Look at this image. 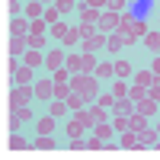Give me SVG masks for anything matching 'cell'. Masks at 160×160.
I'll list each match as a JSON object with an SVG mask.
<instances>
[{
  "mask_svg": "<svg viewBox=\"0 0 160 160\" xmlns=\"http://www.w3.org/2000/svg\"><path fill=\"white\" fill-rule=\"evenodd\" d=\"M144 96H148V90H144V87H135V90H128V99H131V102H138V99H144Z\"/></svg>",
  "mask_w": 160,
  "mask_h": 160,
  "instance_id": "obj_22",
  "label": "cell"
},
{
  "mask_svg": "<svg viewBox=\"0 0 160 160\" xmlns=\"http://www.w3.org/2000/svg\"><path fill=\"white\" fill-rule=\"evenodd\" d=\"M74 3H71V0H58V13H68Z\"/></svg>",
  "mask_w": 160,
  "mask_h": 160,
  "instance_id": "obj_41",
  "label": "cell"
},
{
  "mask_svg": "<svg viewBox=\"0 0 160 160\" xmlns=\"http://www.w3.org/2000/svg\"><path fill=\"white\" fill-rule=\"evenodd\" d=\"M90 118H93V122H96V125H99V122H106V112H102V106H96V109L90 112Z\"/></svg>",
  "mask_w": 160,
  "mask_h": 160,
  "instance_id": "obj_28",
  "label": "cell"
},
{
  "mask_svg": "<svg viewBox=\"0 0 160 160\" xmlns=\"http://www.w3.org/2000/svg\"><path fill=\"white\" fill-rule=\"evenodd\" d=\"M83 96H80V93H71V96H68V106H71V109H83Z\"/></svg>",
  "mask_w": 160,
  "mask_h": 160,
  "instance_id": "obj_19",
  "label": "cell"
},
{
  "mask_svg": "<svg viewBox=\"0 0 160 160\" xmlns=\"http://www.w3.org/2000/svg\"><path fill=\"white\" fill-rule=\"evenodd\" d=\"M68 112V99H55L51 102V115H64Z\"/></svg>",
  "mask_w": 160,
  "mask_h": 160,
  "instance_id": "obj_16",
  "label": "cell"
},
{
  "mask_svg": "<svg viewBox=\"0 0 160 160\" xmlns=\"http://www.w3.org/2000/svg\"><path fill=\"white\" fill-rule=\"evenodd\" d=\"M71 93H74V90L64 83V80H55V99H68Z\"/></svg>",
  "mask_w": 160,
  "mask_h": 160,
  "instance_id": "obj_10",
  "label": "cell"
},
{
  "mask_svg": "<svg viewBox=\"0 0 160 160\" xmlns=\"http://www.w3.org/2000/svg\"><path fill=\"white\" fill-rule=\"evenodd\" d=\"M122 148H141V141H138V131H128V135L122 138Z\"/></svg>",
  "mask_w": 160,
  "mask_h": 160,
  "instance_id": "obj_14",
  "label": "cell"
},
{
  "mask_svg": "<svg viewBox=\"0 0 160 160\" xmlns=\"http://www.w3.org/2000/svg\"><path fill=\"white\" fill-rule=\"evenodd\" d=\"M35 148H55V141H51L48 135H42V138H38V141H35Z\"/></svg>",
  "mask_w": 160,
  "mask_h": 160,
  "instance_id": "obj_35",
  "label": "cell"
},
{
  "mask_svg": "<svg viewBox=\"0 0 160 160\" xmlns=\"http://www.w3.org/2000/svg\"><path fill=\"white\" fill-rule=\"evenodd\" d=\"M148 96H151V99H154V102H160V83H154V87H151V90H148Z\"/></svg>",
  "mask_w": 160,
  "mask_h": 160,
  "instance_id": "obj_36",
  "label": "cell"
},
{
  "mask_svg": "<svg viewBox=\"0 0 160 160\" xmlns=\"http://www.w3.org/2000/svg\"><path fill=\"white\" fill-rule=\"evenodd\" d=\"M138 141H141V148H148V144H157V131H151V128L138 131Z\"/></svg>",
  "mask_w": 160,
  "mask_h": 160,
  "instance_id": "obj_9",
  "label": "cell"
},
{
  "mask_svg": "<svg viewBox=\"0 0 160 160\" xmlns=\"http://www.w3.org/2000/svg\"><path fill=\"white\" fill-rule=\"evenodd\" d=\"M151 71H154V74H160V58H157V61L151 64Z\"/></svg>",
  "mask_w": 160,
  "mask_h": 160,
  "instance_id": "obj_45",
  "label": "cell"
},
{
  "mask_svg": "<svg viewBox=\"0 0 160 160\" xmlns=\"http://www.w3.org/2000/svg\"><path fill=\"white\" fill-rule=\"evenodd\" d=\"M26 10H29V16H32V19H38V13H42V7H38V0H32V3L26 7Z\"/></svg>",
  "mask_w": 160,
  "mask_h": 160,
  "instance_id": "obj_33",
  "label": "cell"
},
{
  "mask_svg": "<svg viewBox=\"0 0 160 160\" xmlns=\"http://www.w3.org/2000/svg\"><path fill=\"white\" fill-rule=\"evenodd\" d=\"M45 42H42V35H29V48H42Z\"/></svg>",
  "mask_w": 160,
  "mask_h": 160,
  "instance_id": "obj_37",
  "label": "cell"
},
{
  "mask_svg": "<svg viewBox=\"0 0 160 160\" xmlns=\"http://www.w3.org/2000/svg\"><path fill=\"white\" fill-rule=\"evenodd\" d=\"M45 64L51 71H61V64H64V51H51V55L45 58Z\"/></svg>",
  "mask_w": 160,
  "mask_h": 160,
  "instance_id": "obj_7",
  "label": "cell"
},
{
  "mask_svg": "<svg viewBox=\"0 0 160 160\" xmlns=\"http://www.w3.org/2000/svg\"><path fill=\"white\" fill-rule=\"evenodd\" d=\"M80 35H83V38H93V26H80Z\"/></svg>",
  "mask_w": 160,
  "mask_h": 160,
  "instance_id": "obj_43",
  "label": "cell"
},
{
  "mask_svg": "<svg viewBox=\"0 0 160 160\" xmlns=\"http://www.w3.org/2000/svg\"><path fill=\"white\" fill-rule=\"evenodd\" d=\"M29 29H32V35H42V29H45V19H32V26H29Z\"/></svg>",
  "mask_w": 160,
  "mask_h": 160,
  "instance_id": "obj_31",
  "label": "cell"
},
{
  "mask_svg": "<svg viewBox=\"0 0 160 160\" xmlns=\"http://www.w3.org/2000/svg\"><path fill=\"white\" fill-rule=\"evenodd\" d=\"M29 99H32V90H29V87H19V90H13V109L26 106Z\"/></svg>",
  "mask_w": 160,
  "mask_h": 160,
  "instance_id": "obj_3",
  "label": "cell"
},
{
  "mask_svg": "<svg viewBox=\"0 0 160 160\" xmlns=\"http://www.w3.org/2000/svg\"><path fill=\"white\" fill-rule=\"evenodd\" d=\"M148 125H144V115L141 112H131L128 115V131H144Z\"/></svg>",
  "mask_w": 160,
  "mask_h": 160,
  "instance_id": "obj_6",
  "label": "cell"
},
{
  "mask_svg": "<svg viewBox=\"0 0 160 160\" xmlns=\"http://www.w3.org/2000/svg\"><path fill=\"white\" fill-rule=\"evenodd\" d=\"M99 19H102V16H99V13L93 10V7H90V10L83 13V22H87V26H90V22H99Z\"/></svg>",
  "mask_w": 160,
  "mask_h": 160,
  "instance_id": "obj_26",
  "label": "cell"
},
{
  "mask_svg": "<svg viewBox=\"0 0 160 160\" xmlns=\"http://www.w3.org/2000/svg\"><path fill=\"white\" fill-rule=\"evenodd\" d=\"M87 3H90L93 10H99V7H106V0H87Z\"/></svg>",
  "mask_w": 160,
  "mask_h": 160,
  "instance_id": "obj_44",
  "label": "cell"
},
{
  "mask_svg": "<svg viewBox=\"0 0 160 160\" xmlns=\"http://www.w3.org/2000/svg\"><path fill=\"white\" fill-rule=\"evenodd\" d=\"M151 0H135V7H131V16H135V19H144V16H148V13H151Z\"/></svg>",
  "mask_w": 160,
  "mask_h": 160,
  "instance_id": "obj_4",
  "label": "cell"
},
{
  "mask_svg": "<svg viewBox=\"0 0 160 160\" xmlns=\"http://www.w3.org/2000/svg\"><path fill=\"white\" fill-rule=\"evenodd\" d=\"M45 22H58V7H55V10H48V13H45Z\"/></svg>",
  "mask_w": 160,
  "mask_h": 160,
  "instance_id": "obj_40",
  "label": "cell"
},
{
  "mask_svg": "<svg viewBox=\"0 0 160 160\" xmlns=\"http://www.w3.org/2000/svg\"><path fill=\"white\" fill-rule=\"evenodd\" d=\"M125 42H128L125 35H109V38H106V45H109V48H122Z\"/></svg>",
  "mask_w": 160,
  "mask_h": 160,
  "instance_id": "obj_21",
  "label": "cell"
},
{
  "mask_svg": "<svg viewBox=\"0 0 160 160\" xmlns=\"http://www.w3.org/2000/svg\"><path fill=\"white\" fill-rule=\"evenodd\" d=\"M115 74V64H96V77H112Z\"/></svg>",
  "mask_w": 160,
  "mask_h": 160,
  "instance_id": "obj_20",
  "label": "cell"
},
{
  "mask_svg": "<svg viewBox=\"0 0 160 160\" xmlns=\"http://www.w3.org/2000/svg\"><path fill=\"white\" fill-rule=\"evenodd\" d=\"M96 135H99L102 141H109V135H112V128L106 125V122H99V125H96Z\"/></svg>",
  "mask_w": 160,
  "mask_h": 160,
  "instance_id": "obj_25",
  "label": "cell"
},
{
  "mask_svg": "<svg viewBox=\"0 0 160 160\" xmlns=\"http://www.w3.org/2000/svg\"><path fill=\"white\" fill-rule=\"evenodd\" d=\"M13 74H16V83L19 87H26L32 80V68H29V64H26V68H13Z\"/></svg>",
  "mask_w": 160,
  "mask_h": 160,
  "instance_id": "obj_5",
  "label": "cell"
},
{
  "mask_svg": "<svg viewBox=\"0 0 160 160\" xmlns=\"http://www.w3.org/2000/svg\"><path fill=\"white\" fill-rule=\"evenodd\" d=\"M77 38H80V29H71V32H64V42H68V45H74Z\"/></svg>",
  "mask_w": 160,
  "mask_h": 160,
  "instance_id": "obj_34",
  "label": "cell"
},
{
  "mask_svg": "<svg viewBox=\"0 0 160 160\" xmlns=\"http://www.w3.org/2000/svg\"><path fill=\"white\" fill-rule=\"evenodd\" d=\"M38 3H42V0H38Z\"/></svg>",
  "mask_w": 160,
  "mask_h": 160,
  "instance_id": "obj_46",
  "label": "cell"
},
{
  "mask_svg": "<svg viewBox=\"0 0 160 160\" xmlns=\"http://www.w3.org/2000/svg\"><path fill=\"white\" fill-rule=\"evenodd\" d=\"M115 109H118V115H125V118H128L131 112H135V106H131V102H118Z\"/></svg>",
  "mask_w": 160,
  "mask_h": 160,
  "instance_id": "obj_27",
  "label": "cell"
},
{
  "mask_svg": "<svg viewBox=\"0 0 160 160\" xmlns=\"http://www.w3.org/2000/svg\"><path fill=\"white\" fill-rule=\"evenodd\" d=\"M115 74H122V77H128V74H131V68H128V61H118V64H115Z\"/></svg>",
  "mask_w": 160,
  "mask_h": 160,
  "instance_id": "obj_32",
  "label": "cell"
},
{
  "mask_svg": "<svg viewBox=\"0 0 160 160\" xmlns=\"http://www.w3.org/2000/svg\"><path fill=\"white\" fill-rule=\"evenodd\" d=\"M112 96H115V99H122V96H128V90H125V87H122V83H118V87H115V90H112Z\"/></svg>",
  "mask_w": 160,
  "mask_h": 160,
  "instance_id": "obj_39",
  "label": "cell"
},
{
  "mask_svg": "<svg viewBox=\"0 0 160 160\" xmlns=\"http://www.w3.org/2000/svg\"><path fill=\"white\" fill-rule=\"evenodd\" d=\"M144 35V19H135V26H131V38Z\"/></svg>",
  "mask_w": 160,
  "mask_h": 160,
  "instance_id": "obj_29",
  "label": "cell"
},
{
  "mask_svg": "<svg viewBox=\"0 0 160 160\" xmlns=\"http://www.w3.org/2000/svg\"><path fill=\"white\" fill-rule=\"evenodd\" d=\"M148 48L151 51H160V32H151L148 35Z\"/></svg>",
  "mask_w": 160,
  "mask_h": 160,
  "instance_id": "obj_23",
  "label": "cell"
},
{
  "mask_svg": "<svg viewBox=\"0 0 160 160\" xmlns=\"http://www.w3.org/2000/svg\"><path fill=\"white\" fill-rule=\"evenodd\" d=\"M83 68H87V71H96V61H93V55H83Z\"/></svg>",
  "mask_w": 160,
  "mask_h": 160,
  "instance_id": "obj_38",
  "label": "cell"
},
{
  "mask_svg": "<svg viewBox=\"0 0 160 160\" xmlns=\"http://www.w3.org/2000/svg\"><path fill=\"white\" fill-rule=\"evenodd\" d=\"M106 3H109L112 13H122V10H125V0H106Z\"/></svg>",
  "mask_w": 160,
  "mask_h": 160,
  "instance_id": "obj_30",
  "label": "cell"
},
{
  "mask_svg": "<svg viewBox=\"0 0 160 160\" xmlns=\"http://www.w3.org/2000/svg\"><path fill=\"white\" fill-rule=\"evenodd\" d=\"M135 80H138V87H151L154 83V71H141Z\"/></svg>",
  "mask_w": 160,
  "mask_h": 160,
  "instance_id": "obj_15",
  "label": "cell"
},
{
  "mask_svg": "<svg viewBox=\"0 0 160 160\" xmlns=\"http://www.w3.org/2000/svg\"><path fill=\"white\" fill-rule=\"evenodd\" d=\"M10 29H13V35H22L26 29H29V22H22V19H13V26H10Z\"/></svg>",
  "mask_w": 160,
  "mask_h": 160,
  "instance_id": "obj_24",
  "label": "cell"
},
{
  "mask_svg": "<svg viewBox=\"0 0 160 160\" xmlns=\"http://www.w3.org/2000/svg\"><path fill=\"white\" fill-rule=\"evenodd\" d=\"M102 45H106V38H102V35H93V38H87V48H90V51H99Z\"/></svg>",
  "mask_w": 160,
  "mask_h": 160,
  "instance_id": "obj_18",
  "label": "cell"
},
{
  "mask_svg": "<svg viewBox=\"0 0 160 160\" xmlns=\"http://www.w3.org/2000/svg\"><path fill=\"white\" fill-rule=\"evenodd\" d=\"M154 106H157V102H154L151 96H144V99H138V106H135V112H141V115H151V112H154Z\"/></svg>",
  "mask_w": 160,
  "mask_h": 160,
  "instance_id": "obj_8",
  "label": "cell"
},
{
  "mask_svg": "<svg viewBox=\"0 0 160 160\" xmlns=\"http://www.w3.org/2000/svg\"><path fill=\"white\" fill-rule=\"evenodd\" d=\"M118 22H122V16H118V13H102V19H99V29L102 32H112V29H118Z\"/></svg>",
  "mask_w": 160,
  "mask_h": 160,
  "instance_id": "obj_2",
  "label": "cell"
},
{
  "mask_svg": "<svg viewBox=\"0 0 160 160\" xmlns=\"http://www.w3.org/2000/svg\"><path fill=\"white\" fill-rule=\"evenodd\" d=\"M68 71H74V74H83L87 68H83V55H74V58H68Z\"/></svg>",
  "mask_w": 160,
  "mask_h": 160,
  "instance_id": "obj_11",
  "label": "cell"
},
{
  "mask_svg": "<svg viewBox=\"0 0 160 160\" xmlns=\"http://www.w3.org/2000/svg\"><path fill=\"white\" fill-rule=\"evenodd\" d=\"M71 90L80 93L83 99H93V96H96V77H74L71 80Z\"/></svg>",
  "mask_w": 160,
  "mask_h": 160,
  "instance_id": "obj_1",
  "label": "cell"
},
{
  "mask_svg": "<svg viewBox=\"0 0 160 160\" xmlns=\"http://www.w3.org/2000/svg\"><path fill=\"white\" fill-rule=\"evenodd\" d=\"M42 61H45V58L38 55V48H29V51H26V64H29V68H38Z\"/></svg>",
  "mask_w": 160,
  "mask_h": 160,
  "instance_id": "obj_12",
  "label": "cell"
},
{
  "mask_svg": "<svg viewBox=\"0 0 160 160\" xmlns=\"http://www.w3.org/2000/svg\"><path fill=\"white\" fill-rule=\"evenodd\" d=\"M51 131H55V115H48V118L38 122V135H51Z\"/></svg>",
  "mask_w": 160,
  "mask_h": 160,
  "instance_id": "obj_13",
  "label": "cell"
},
{
  "mask_svg": "<svg viewBox=\"0 0 160 160\" xmlns=\"http://www.w3.org/2000/svg\"><path fill=\"white\" fill-rule=\"evenodd\" d=\"M35 93H38V96H51V93H55V83H48V80H42V83L35 87Z\"/></svg>",
  "mask_w": 160,
  "mask_h": 160,
  "instance_id": "obj_17",
  "label": "cell"
},
{
  "mask_svg": "<svg viewBox=\"0 0 160 160\" xmlns=\"http://www.w3.org/2000/svg\"><path fill=\"white\" fill-rule=\"evenodd\" d=\"M10 148H26V141H22L19 135H13V141H10Z\"/></svg>",
  "mask_w": 160,
  "mask_h": 160,
  "instance_id": "obj_42",
  "label": "cell"
}]
</instances>
